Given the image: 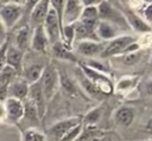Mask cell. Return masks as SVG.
Segmentation results:
<instances>
[{"label": "cell", "mask_w": 152, "mask_h": 141, "mask_svg": "<svg viewBox=\"0 0 152 141\" xmlns=\"http://www.w3.org/2000/svg\"><path fill=\"white\" fill-rule=\"evenodd\" d=\"M42 90L46 98V102L51 101L59 88V73L58 69L52 64L48 63L39 79Z\"/></svg>", "instance_id": "obj_3"}, {"label": "cell", "mask_w": 152, "mask_h": 141, "mask_svg": "<svg viewBox=\"0 0 152 141\" xmlns=\"http://www.w3.org/2000/svg\"><path fill=\"white\" fill-rule=\"evenodd\" d=\"M4 41H5V40H2V39H0V46H1V44H2Z\"/></svg>", "instance_id": "obj_43"}, {"label": "cell", "mask_w": 152, "mask_h": 141, "mask_svg": "<svg viewBox=\"0 0 152 141\" xmlns=\"http://www.w3.org/2000/svg\"><path fill=\"white\" fill-rule=\"evenodd\" d=\"M140 82V76L139 75H127L121 77L115 84H114V92L121 94V95H127L131 94L139 84Z\"/></svg>", "instance_id": "obj_18"}, {"label": "cell", "mask_w": 152, "mask_h": 141, "mask_svg": "<svg viewBox=\"0 0 152 141\" xmlns=\"http://www.w3.org/2000/svg\"><path fill=\"white\" fill-rule=\"evenodd\" d=\"M28 88H30V84L24 78L18 76L13 82H11L8 84L7 95H8V97L25 101L27 98V95H28Z\"/></svg>", "instance_id": "obj_16"}, {"label": "cell", "mask_w": 152, "mask_h": 141, "mask_svg": "<svg viewBox=\"0 0 152 141\" xmlns=\"http://www.w3.org/2000/svg\"><path fill=\"white\" fill-rule=\"evenodd\" d=\"M49 62L43 60L42 58L34 57L32 58H27L24 55V59H23V68L20 71V77L24 78L28 84L36 83L40 79V76L44 71V68L46 66Z\"/></svg>", "instance_id": "obj_5"}, {"label": "cell", "mask_w": 152, "mask_h": 141, "mask_svg": "<svg viewBox=\"0 0 152 141\" xmlns=\"http://www.w3.org/2000/svg\"><path fill=\"white\" fill-rule=\"evenodd\" d=\"M21 141H48L46 135L36 127H28L21 133Z\"/></svg>", "instance_id": "obj_27"}, {"label": "cell", "mask_w": 152, "mask_h": 141, "mask_svg": "<svg viewBox=\"0 0 152 141\" xmlns=\"http://www.w3.org/2000/svg\"><path fill=\"white\" fill-rule=\"evenodd\" d=\"M27 100L34 105L37 113H38V116L39 118L42 120L46 113V105H48V102H46V98L44 96V92L42 90V86H40V83L39 81L36 82V83H32L30 84V88H28V95H27Z\"/></svg>", "instance_id": "obj_9"}, {"label": "cell", "mask_w": 152, "mask_h": 141, "mask_svg": "<svg viewBox=\"0 0 152 141\" xmlns=\"http://www.w3.org/2000/svg\"><path fill=\"white\" fill-rule=\"evenodd\" d=\"M82 9H83V5L81 4L80 0H65L63 15H62V25H70L76 23L80 19Z\"/></svg>", "instance_id": "obj_15"}, {"label": "cell", "mask_w": 152, "mask_h": 141, "mask_svg": "<svg viewBox=\"0 0 152 141\" xmlns=\"http://www.w3.org/2000/svg\"><path fill=\"white\" fill-rule=\"evenodd\" d=\"M0 39H2V40L6 39V27L4 26L1 19H0Z\"/></svg>", "instance_id": "obj_41"}, {"label": "cell", "mask_w": 152, "mask_h": 141, "mask_svg": "<svg viewBox=\"0 0 152 141\" xmlns=\"http://www.w3.org/2000/svg\"><path fill=\"white\" fill-rule=\"evenodd\" d=\"M99 12H97V6H89V7H83L82 13L80 15V19L77 21L82 23L84 26L95 30L96 24L99 21Z\"/></svg>", "instance_id": "obj_24"}, {"label": "cell", "mask_w": 152, "mask_h": 141, "mask_svg": "<svg viewBox=\"0 0 152 141\" xmlns=\"http://www.w3.org/2000/svg\"><path fill=\"white\" fill-rule=\"evenodd\" d=\"M145 132L148 134V135H151L152 136V116L146 121V123H145Z\"/></svg>", "instance_id": "obj_40"}, {"label": "cell", "mask_w": 152, "mask_h": 141, "mask_svg": "<svg viewBox=\"0 0 152 141\" xmlns=\"http://www.w3.org/2000/svg\"><path fill=\"white\" fill-rule=\"evenodd\" d=\"M77 82H78V84L83 88V90H84L90 97H93V98H95V100H101L102 97H104V95L101 94V91L81 72L80 69L77 70Z\"/></svg>", "instance_id": "obj_25"}, {"label": "cell", "mask_w": 152, "mask_h": 141, "mask_svg": "<svg viewBox=\"0 0 152 141\" xmlns=\"http://www.w3.org/2000/svg\"><path fill=\"white\" fill-rule=\"evenodd\" d=\"M6 121V110L4 102H0V123Z\"/></svg>", "instance_id": "obj_37"}, {"label": "cell", "mask_w": 152, "mask_h": 141, "mask_svg": "<svg viewBox=\"0 0 152 141\" xmlns=\"http://www.w3.org/2000/svg\"><path fill=\"white\" fill-rule=\"evenodd\" d=\"M77 64H78V69L81 70V72L101 91V94L107 96L114 92V83L108 75H104L102 72L90 69L89 66L84 65L81 60H78Z\"/></svg>", "instance_id": "obj_2"}, {"label": "cell", "mask_w": 152, "mask_h": 141, "mask_svg": "<svg viewBox=\"0 0 152 141\" xmlns=\"http://www.w3.org/2000/svg\"><path fill=\"white\" fill-rule=\"evenodd\" d=\"M102 116V107L101 105H97L93 109H90L82 118V124L83 126H87V127H90V126H95L100 118Z\"/></svg>", "instance_id": "obj_28"}, {"label": "cell", "mask_w": 152, "mask_h": 141, "mask_svg": "<svg viewBox=\"0 0 152 141\" xmlns=\"http://www.w3.org/2000/svg\"><path fill=\"white\" fill-rule=\"evenodd\" d=\"M4 104L6 110V121L10 123H20L24 117V101L7 97Z\"/></svg>", "instance_id": "obj_12"}, {"label": "cell", "mask_w": 152, "mask_h": 141, "mask_svg": "<svg viewBox=\"0 0 152 141\" xmlns=\"http://www.w3.org/2000/svg\"><path fill=\"white\" fill-rule=\"evenodd\" d=\"M65 0H50V6L51 8L57 13V17L62 24V15H63V9H64ZM63 26V25H62Z\"/></svg>", "instance_id": "obj_32"}, {"label": "cell", "mask_w": 152, "mask_h": 141, "mask_svg": "<svg viewBox=\"0 0 152 141\" xmlns=\"http://www.w3.org/2000/svg\"><path fill=\"white\" fill-rule=\"evenodd\" d=\"M58 73H59V86L64 90V92L72 97L77 96V92H78L77 83L64 71L58 70Z\"/></svg>", "instance_id": "obj_26"}, {"label": "cell", "mask_w": 152, "mask_h": 141, "mask_svg": "<svg viewBox=\"0 0 152 141\" xmlns=\"http://www.w3.org/2000/svg\"><path fill=\"white\" fill-rule=\"evenodd\" d=\"M81 122H82V117L81 116H71V117H68V118H64V120H61V121L53 123L49 128L48 133L53 140L59 141L65 135V133L68 130H70L72 127L77 126Z\"/></svg>", "instance_id": "obj_10"}, {"label": "cell", "mask_w": 152, "mask_h": 141, "mask_svg": "<svg viewBox=\"0 0 152 141\" xmlns=\"http://www.w3.org/2000/svg\"><path fill=\"white\" fill-rule=\"evenodd\" d=\"M81 62H82L84 65H87V66H89L90 69H93V70H96V71L102 72V73L108 75V76H109V73H110V68H109V65L104 64L103 62H101V60H99V59L86 58V60H81Z\"/></svg>", "instance_id": "obj_29"}, {"label": "cell", "mask_w": 152, "mask_h": 141, "mask_svg": "<svg viewBox=\"0 0 152 141\" xmlns=\"http://www.w3.org/2000/svg\"><path fill=\"white\" fill-rule=\"evenodd\" d=\"M83 7H89V6H99L102 0H80Z\"/></svg>", "instance_id": "obj_36"}, {"label": "cell", "mask_w": 152, "mask_h": 141, "mask_svg": "<svg viewBox=\"0 0 152 141\" xmlns=\"http://www.w3.org/2000/svg\"><path fill=\"white\" fill-rule=\"evenodd\" d=\"M145 92L148 96L152 97V78L148 79V81H146V83H145Z\"/></svg>", "instance_id": "obj_38"}, {"label": "cell", "mask_w": 152, "mask_h": 141, "mask_svg": "<svg viewBox=\"0 0 152 141\" xmlns=\"http://www.w3.org/2000/svg\"><path fill=\"white\" fill-rule=\"evenodd\" d=\"M50 7V0H39L36 4V6L30 12V26L32 28L43 25Z\"/></svg>", "instance_id": "obj_17"}, {"label": "cell", "mask_w": 152, "mask_h": 141, "mask_svg": "<svg viewBox=\"0 0 152 141\" xmlns=\"http://www.w3.org/2000/svg\"><path fill=\"white\" fill-rule=\"evenodd\" d=\"M134 117H135L134 109L126 104L120 105L114 111V121L116 124L121 127H129L133 123Z\"/></svg>", "instance_id": "obj_20"}, {"label": "cell", "mask_w": 152, "mask_h": 141, "mask_svg": "<svg viewBox=\"0 0 152 141\" xmlns=\"http://www.w3.org/2000/svg\"><path fill=\"white\" fill-rule=\"evenodd\" d=\"M137 38L138 37L129 34V33L121 34V36L112 39L110 41L104 43L103 50L100 56L102 58H112V57L124 55L126 52V50L128 49V46L131 44H133L134 41H137Z\"/></svg>", "instance_id": "obj_4"}, {"label": "cell", "mask_w": 152, "mask_h": 141, "mask_svg": "<svg viewBox=\"0 0 152 141\" xmlns=\"http://www.w3.org/2000/svg\"><path fill=\"white\" fill-rule=\"evenodd\" d=\"M95 34H96V38L99 41L107 43L121 34H125V33L122 31H120L116 26H114L113 24L104 21V20H99L96 24V27H95Z\"/></svg>", "instance_id": "obj_13"}, {"label": "cell", "mask_w": 152, "mask_h": 141, "mask_svg": "<svg viewBox=\"0 0 152 141\" xmlns=\"http://www.w3.org/2000/svg\"><path fill=\"white\" fill-rule=\"evenodd\" d=\"M44 31L48 36V39L50 41V46L57 41L61 40V32H62V24L57 17V13L50 7L46 18L43 23Z\"/></svg>", "instance_id": "obj_7"}, {"label": "cell", "mask_w": 152, "mask_h": 141, "mask_svg": "<svg viewBox=\"0 0 152 141\" xmlns=\"http://www.w3.org/2000/svg\"><path fill=\"white\" fill-rule=\"evenodd\" d=\"M104 44L96 40H80L74 44L72 49H75L77 55H81L86 58H94L100 56L103 50Z\"/></svg>", "instance_id": "obj_11"}, {"label": "cell", "mask_w": 152, "mask_h": 141, "mask_svg": "<svg viewBox=\"0 0 152 141\" xmlns=\"http://www.w3.org/2000/svg\"><path fill=\"white\" fill-rule=\"evenodd\" d=\"M141 17L142 19L146 21V24L152 28V4L146 5L141 12Z\"/></svg>", "instance_id": "obj_34"}, {"label": "cell", "mask_w": 152, "mask_h": 141, "mask_svg": "<svg viewBox=\"0 0 152 141\" xmlns=\"http://www.w3.org/2000/svg\"><path fill=\"white\" fill-rule=\"evenodd\" d=\"M82 130H83V124H82V122H81V123H78L77 126L72 127L70 130H68V132L65 133V135H64L59 141H76V140L80 137V135L82 134Z\"/></svg>", "instance_id": "obj_31"}, {"label": "cell", "mask_w": 152, "mask_h": 141, "mask_svg": "<svg viewBox=\"0 0 152 141\" xmlns=\"http://www.w3.org/2000/svg\"><path fill=\"white\" fill-rule=\"evenodd\" d=\"M8 45H10V41H8V38H6L5 41L0 46V71L6 65V51H7Z\"/></svg>", "instance_id": "obj_33"}, {"label": "cell", "mask_w": 152, "mask_h": 141, "mask_svg": "<svg viewBox=\"0 0 152 141\" xmlns=\"http://www.w3.org/2000/svg\"><path fill=\"white\" fill-rule=\"evenodd\" d=\"M18 76H20V75H19V72L17 70H14L13 68H11L8 65H5V68L0 71V83L5 84V85H8Z\"/></svg>", "instance_id": "obj_30"}, {"label": "cell", "mask_w": 152, "mask_h": 141, "mask_svg": "<svg viewBox=\"0 0 152 141\" xmlns=\"http://www.w3.org/2000/svg\"><path fill=\"white\" fill-rule=\"evenodd\" d=\"M145 5H150V4H152V0H141Z\"/></svg>", "instance_id": "obj_42"}, {"label": "cell", "mask_w": 152, "mask_h": 141, "mask_svg": "<svg viewBox=\"0 0 152 141\" xmlns=\"http://www.w3.org/2000/svg\"><path fill=\"white\" fill-rule=\"evenodd\" d=\"M7 86L8 85H5V84L0 83V102H5L6 98L8 97V95H7Z\"/></svg>", "instance_id": "obj_35"}, {"label": "cell", "mask_w": 152, "mask_h": 141, "mask_svg": "<svg viewBox=\"0 0 152 141\" xmlns=\"http://www.w3.org/2000/svg\"><path fill=\"white\" fill-rule=\"evenodd\" d=\"M97 12H99V19L100 20H104V21L113 24L124 33H128L132 31L129 28L126 19H125L124 14L121 13V11L119 8H116L112 4L110 0L101 1V4L97 6Z\"/></svg>", "instance_id": "obj_1"}, {"label": "cell", "mask_w": 152, "mask_h": 141, "mask_svg": "<svg viewBox=\"0 0 152 141\" xmlns=\"http://www.w3.org/2000/svg\"><path fill=\"white\" fill-rule=\"evenodd\" d=\"M51 53L55 58H57L59 60L70 62V63H75V64L78 63V60H80L77 58V56L72 52V50L65 47L61 40L51 45Z\"/></svg>", "instance_id": "obj_21"}, {"label": "cell", "mask_w": 152, "mask_h": 141, "mask_svg": "<svg viewBox=\"0 0 152 141\" xmlns=\"http://www.w3.org/2000/svg\"><path fill=\"white\" fill-rule=\"evenodd\" d=\"M113 5L121 11V13L124 14V17H125V19H126V21H127V24L132 31L138 32L140 34L146 33V32H152V28L146 24V21L142 19V17L140 14H138L137 12H134L133 9H131L126 4L116 1Z\"/></svg>", "instance_id": "obj_6"}, {"label": "cell", "mask_w": 152, "mask_h": 141, "mask_svg": "<svg viewBox=\"0 0 152 141\" xmlns=\"http://www.w3.org/2000/svg\"><path fill=\"white\" fill-rule=\"evenodd\" d=\"M2 4H14V5H19V6H23L25 5L26 0H1Z\"/></svg>", "instance_id": "obj_39"}, {"label": "cell", "mask_w": 152, "mask_h": 141, "mask_svg": "<svg viewBox=\"0 0 152 141\" xmlns=\"http://www.w3.org/2000/svg\"><path fill=\"white\" fill-rule=\"evenodd\" d=\"M0 2H1V0H0Z\"/></svg>", "instance_id": "obj_44"}, {"label": "cell", "mask_w": 152, "mask_h": 141, "mask_svg": "<svg viewBox=\"0 0 152 141\" xmlns=\"http://www.w3.org/2000/svg\"><path fill=\"white\" fill-rule=\"evenodd\" d=\"M142 55H144V51L141 49V50H138V51H134V52H128V53H125V55H121V56L112 57L110 60L113 63L120 65V66L131 68V66L137 65L141 60Z\"/></svg>", "instance_id": "obj_23"}, {"label": "cell", "mask_w": 152, "mask_h": 141, "mask_svg": "<svg viewBox=\"0 0 152 141\" xmlns=\"http://www.w3.org/2000/svg\"><path fill=\"white\" fill-rule=\"evenodd\" d=\"M24 55L25 53L23 51H20L18 47H15L14 45H8L7 51H6V65L13 68L20 75V71L23 68Z\"/></svg>", "instance_id": "obj_22"}, {"label": "cell", "mask_w": 152, "mask_h": 141, "mask_svg": "<svg viewBox=\"0 0 152 141\" xmlns=\"http://www.w3.org/2000/svg\"><path fill=\"white\" fill-rule=\"evenodd\" d=\"M50 46V41L48 39V36L44 31L43 25L36 26L32 30V38H31V45L30 50L37 53H46L48 49Z\"/></svg>", "instance_id": "obj_14"}, {"label": "cell", "mask_w": 152, "mask_h": 141, "mask_svg": "<svg viewBox=\"0 0 152 141\" xmlns=\"http://www.w3.org/2000/svg\"><path fill=\"white\" fill-rule=\"evenodd\" d=\"M32 27L30 24H26L21 26L17 33H15V47H18L20 51L24 53L30 51V45H31V38H32Z\"/></svg>", "instance_id": "obj_19"}, {"label": "cell", "mask_w": 152, "mask_h": 141, "mask_svg": "<svg viewBox=\"0 0 152 141\" xmlns=\"http://www.w3.org/2000/svg\"><path fill=\"white\" fill-rule=\"evenodd\" d=\"M24 7L14 4H2L0 6V19L6 30L12 28L21 18Z\"/></svg>", "instance_id": "obj_8"}]
</instances>
